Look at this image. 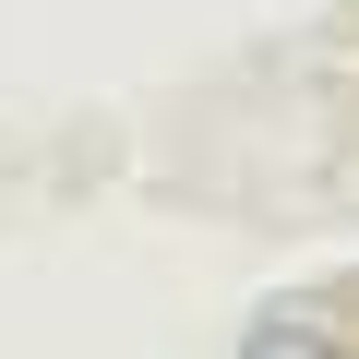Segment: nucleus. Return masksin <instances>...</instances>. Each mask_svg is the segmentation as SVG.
Returning <instances> with one entry per match:
<instances>
[{
    "label": "nucleus",
    "instance_id": "obj_1",
    "mask_svg": "<svg viewBox=\"0 0 359 359\" xmlns=\"http://www.w3.org/2000/svg\"><path fill=\"white\" fill-rule=\"evenodd\" d=\"M240 359H335V347H323V323H299V311H276V323H264V335H252Z\"/></svg>",
    "mask_w": 359,
    "mask_h": 359
}]
</instances>
